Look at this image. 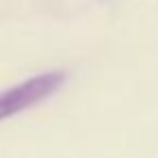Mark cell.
Returning <instances> with one entry per match:
<instances>
[{
    "instance_id": "cell-1",
    "label": "cell",
    "mask_w": 158,
    "mask_h": 158,
    "mask_svg": "<svg viewBox=\"0 0 158 158\" xmlns=\"http://www.w3.org/2000/svg\"><path fill=\"white\" fill-rule=\"evenodd\" d=\"M65 82H67V74L63 69H52V72L37 74L15 87L0 91V121L15 117L41 102H46L56 91H61V87Z\"/></svg>"
}]
</instances>
